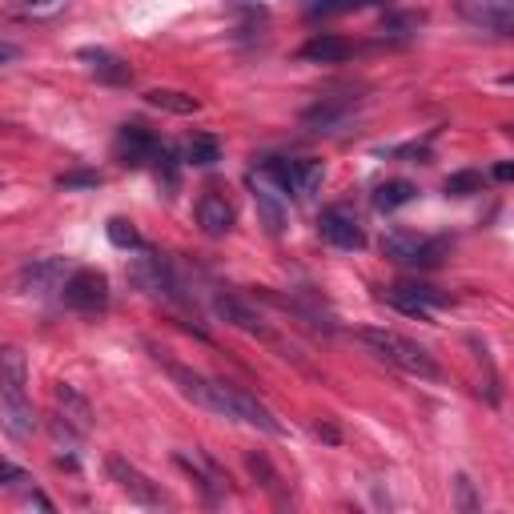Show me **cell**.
<instances>
[{"label":"cell","instance_id":"16","mask_svg":"<svg viewBox=\"0 0 514 514\" xmlns=\"http://www.w3.org/2000/svg\"><path fill=\"white\" fill-rule=\"evenodd\" d=\"M65 266L57 262V257H45V262H33L25 266L21 274V290L25 294H53V290H65Z\"/></svg>","mask_w":514,"mask_h":514},{"label":"cell","instance_id":"33","mask_svg":"<svg viewBox=\"0 0 514 514\" xmlns=\"http://www.w3.org/2000/svg\"><path fill=\"white\" fill-rule=\"evenodd\" d=\"M502 85H514V73H510V77H502Z\"/></svg>","mask_w":514,"mask_h":514},{"label":"cell","instance_id":"31","mask_svg":"<svg viewBox=\"0 0 514 514\" xmlns=\"http://www.w3.org/2000/svg\"><path fill=\"white\" fill-rule=\"evenodd\" d=\"M454 486H458V510H478V506H482V502L474 498V486H470V478H466V474H458V482H454Z\"/></svg>","mask_w":514,"mask_h":514},{"label":"cell","instance_id":"23","mask_svg":"<svg viewBox=\"0 0 514 514\" xmlns=\"http://www.w3.org/2000/svg\"><path fill=\"white\" fill-rule=\"evenodd\" d=\"M322 177H326L322 161H298V181H294V193H298V197H314V189L322 185Z\"/></svg>","mask_w":514,"mask_h":514},{"label":"cell","instance_id":"5","mask_svg":"<svg viewBox=\"0 0 514 514\" xmlns=\"http://www.w3.org/2000/svg\"><path fill=\"white\" fill-rule=\"evenodd\" d=\"M386 306H394L398 314L406 318H418V322H430L438 306H450V294L434 290V286H418V282H402V286H386L378 294Z\"/></svg>","mask_w":514,"mask_h":514},{"label":"cell","instance_id":"21","mask_svg":"<svg viewBox=\"0 0 514 514\" xmlns=\"http://www.w3.org/2000/svg\"><path fill=\"white\" fill-rule=\"evenodd\" d=\"M185 161H189V165H201V169L217 165V161H221L217 137H213V133H193V137L185 141Z\"/></svg>","mask_w":514,"mask_h":514},{"label":"cell","instance_id":"9","mask_svg":"<svg viewBox=\"0 0 514 514\" xmlns=\"http://www.w3.org/2000/svg\"><path fill=\"white\" fill-rule=\"evenodd\" d=\"M249 185H253V197H257V213H262V225H266V233L270 237H282V229H286V193L257 169V173H249Z\"/></svg>","mask_w":514,"mask_h":514},{"label":"cell","instance_id":"7","mask_svg":"<svg viewBox=\"0 0 514 514\" xmlns=\"http://www.w3.org/2000/svg\"><path fill=\"white\" fill-rule=\"evenodd\" d=\"M318 229H322V237H326L330 245H338V249H362V245H366V229H362L358 213H354V209H346V205H330V209H322Z\"/></svg>","mask_w":514,"mask_h":514},{"label":"cell","instance_id":"20","mask_svg":"<svg viewBox=\"0 0 514 514\" xmlns=\"http://www.w3.org/2000/svg\"><path fill=\"white\" fill-rule=\"evenodd\" d=\"M414 197H418V189H414L410 181H386V185L374 189V209H378V213H398V209L410 205Z\"/></svg>","mask_w":514,"mask_h":514},{"label":"cell","instance_id":"28","mask_svg":"<svg viewBox=\"0 0 514 514\" xmlns=\"http://www.w3.org/2000/svg\"><path fill=\"white\" fill-rule=\"evenodd\" d=\"M249 470H253V474H257V478H262V482H266V486H270V490H274V494H278V490H282V486H278V482H282V478H278V474H274V466H270V462H266V458H262V454H249Z\"/></svg>","mask_w":514,"mask_h":514},{"label":"cell","instance_id":"8","mask_svg":"<svg viewBox=\"0 0 514 514\" xmlns=\"http://www.w3.org/2000/svg\"><path fill=\"white\" fill-rule=\"evenodd\" d=\"M458 9L478 29H490L498 37H514V0H458Z\"/></svg>","mask_w":514,"mask_h":514},{"label":"cell","instance_id":"24","mask_svg":"<svg viewBox=\"0 0 514 514\" xmlns=\"http://www.w3.org/2000/svg\"><path fill=\"white\" fill-rule=\"evenodd\" d=\"M478 189H482V173L478 169H462V173H450L446 177V193L450 197H470Z\"/></svg>","mask_w":514,"mask_h":514},{"label":"cell","instance_id":"29","mask_svg":"<svg viewBox=\"0 0 514 514\" xmlns=\"http://www.w3.org/2000/svg\"><path fill=\"white\" fill-rule=\"evenodd\" d=\"M157 177H165V189H173L177 185V157L169 153V149H157Z\"/></svg>","mask_w":514,"mask_h":514},{"label":"cell","instance_id":"30","mask_svg":"<svg viewBox=\"0 0 514 514\" xmlns=\"http://www.w3.org/2000/svg\"><path fill=\"white\" fill-rule=\"evenodd\" d=\"M97 181H101L97 173H65V177H57L61 189H93Z\"/></svg>","mask_w":514,"mask_h":514},{"label":"cell","instance_id":"11","mask_svg":"<svg viewBox=\"0 0 514 514\" xmlns=\"http://www.w3.org/2000/svg\"><path fill=\"white\" fill-rule=\"evenodd\" d=\"M193 213H197V225H201L205 237H225L233 229V201L221 189H205L197 197V209Z\"/></svg>","mask_w":514,"mask_h":514},{"label":"cell","instance_id":"4","mask_svg":"<svg viewBox=\"0 0 514 514\" xmlns=\"http://www.w3.org/2000/svg\"><path fill=\"white\" fill-rule=\"evenodd\" d=\"M442 249H446L442 241L410 233V229L382 233V257H386V262H394V266H422V270H430V266L442 262Z\"/></svg>","mask_w":514,"mask_h":514},{"label":"cell","instance_id":"25","mask_svg":"<svg viewBox=\"0 0 514 514\" xmlns=\"http://www.w3.org/2000/svg\"><path fill=\"white\" fill-rule=\"evenodd\" d=\"M105 233H109V241H113L117 249H141V233H137V229L125 221V217H113Z\"/></svg>","mask_w":514,"mask_h":514},{"label":"cell","instance_id":"2","mask_svg":"<svg viewBox=\"0 0 514 514\" xmlns=\"http://www.w3.org/2000/svg\"><path fill=\"white\" fill-rule=\"evenodd\" d=\"M0 426L13 442H29L37 434V414L29 402V370L17 346L0 354Z\"/></svg>","mask_w":514,"mask_h":514},{"label":"cell","instance_id":"22","mask_svg":"<svg viewBox=\"0 0 514 514\" xmlns=\"http://www.w3.org/2000/svg\"><path fill=\"white\" fill-rule=\"evenodd\" d=\"M73 0H21L17 5V17L21 21H57L69 13Z\"/></svg>","mask_w":514,"mask_h":514},{"label":"cell","instance_id":"17","mask_svg":"<svg viewBox=\"0 0 514 514\" xmlns=\"http://www.w3.org/2000/svg\"><path fill=\"white\" fill-rule=\"evenodd\" d=\"M81 61H85L89 73H93L97 81H105V85H129V81H133V69H129L121 57H113L109 49H81Z\"/></svg>","mask_w":514,"mask_h":514},{"label":"cell","instance_id":"14","mask_svg":"<svg viewBox=\"0 0 514 514\" xmlns=\"http://www.w3.org/2000/svg\"><path fill=\"white\" fill-rule=\"evenodd\" d=\"M213 310L229 322V326H237V330H245V334H253V338H274L270 334V326L262 322V314H257V310H249L241 298H233V294H217V302H213Z\"/></svg>","mask_w":514,"mask_h":514},{"label":"cell","instance_id":"10","mask_svg":"<svg viewBox=\"0 0 514 514\" xmlns=\"http://www.w3.org/2000/svg\"><path fill=\"white\" fill-rule=\"evenodd\" d=\"M109 478H113L129 498H137L141 506H169V498L161 494V486H153L133 462H125V458H117V454L109 458Z\"/></svg>","mask_w":514,"mask_h":514},{"label":"cell","instance_id":"12","mask_svg":"<svg viewBox=\"0 0 514 514\" xmlns=\"http://www.w3.org/2000/svg\"><path fill=\"white\" fill-rule=\"evenodd\" d=\"M117 157H121V165L137 169V165L157 157V137L145 125H121L117 129Z\"/></svg>","mask_w":514,"mask_h":514},{"label":"cell","instance_id":"19","mask_svg":"<svg viewBox=\"0 0 514 514\" xmlns=\"http://www.w3.org/2000/svg\"><path fill=\"white\" fill-rule=\"evenodd\" d=\"M145 105H153V109H161V113H177V117H189V113L201 109L197 97L177 93V89H149V93H145Z\"/></svg>","mask_w":514,"mask_h":514},{"label":"cell","instance_id":"26","mask_svg":"<svg viewBox=\"0 0 514 514\" xmlns=\"http://www.w3.org/2000/svg\"><path fill=\"white\" fill-rule=\"evenodd\" d=\"M366 5H378V0H314L310 13L314 17H334V13H350V9H366Z\"/></svg>","mask_w":514,"mask_h":514},{"label":"cell","instance_id":"13","mask_svg":"<svg viewBox=\"0 0 514 514\" xmlns=\"http://www.w3.org/2000/svg\"><path fill=\"white\" fill-rule=\"evenodd\" d=\"M53 398H57V414H61V422L69 426V430H77V434H89L93 430V406H89V398L77 390V386H57L53 390Z\"/></svg>","mask_w":514,"mask_h":514},{"label":"cell","instance_id":"6","mask_svg":"<svg viewBox=\"0 0 514 514\" xmlns=\"http://www.w3.org/2000/svg\"><path fill=\"white\" fill-rule=\"evenodd\" d=\"M61 298L77 314H101L109 306V278L101 270H73L65 290H61Z\"/></svg>","mask_w":514,"mask_h":514},{"label":"cell","instance_id":"3","mask_svg":"<svg viewBox=\"0 0 514 514\" xmlns=\"http://www.w3.org/2000/svg\"><path fill=\"white\" fill-rule=\"evenodd\" d=\"M358 338H362L378 358H386L390 366H398L402 374H414V378H426V382H434V378H438V362L430 358V350H426V346H418V342H410V338H402L398 330L362 326V330H358Z\"/></svg>","mask_w":514,"mask_h":514},{"label":"cell","instance_id":"18","mask_svg":"<svg viewBox=\"0 0 514 514\" xmlns=\"http://www.w3.org/2000/svg\"><path fill=\"white\" fill-rule=\"evenodd\" d=\"M350 113H354V105H350V101L322 97L314 109H306V113H302V125H306V129H314V133H334L338 125H346V121H350Z\"/></svg>","mask_w":514,"mask_h":514},{"label":"cell","instance_id":"15","mask_svg":"<svg viewBox=\"0 0 514 514\" xmlns=\"http://www.w3.org/2000/svg\"><path fill=\"white\" fill-rule=\"evenodd\" d=\"M358 49L346 41V37H334V33H322V37H314V41H306L302 49H298V57L302 61H310V65H342V61H350Z\"/></svg>","mask_w":514,"mask_h":514},{"label":"cell","instance_id":"27","mask_svg":"<svg viewBox=\"0 0 514 514\" xmlns=\"http://www.w3.org/2000/svg\"><path fill=\"white\" fill-rule=\"evenodd\" d=\"M0 478H5V482H0L5 490H25V486H33V478H29L17 462H5V466H0Z\"/></svg>","mask_w":514,"mask_h":514},{"label":"cell","instance_id":"32","mask_svg":"<svg viewBox=\"0 0 514 514\" xmlns=\"http://www.w3.org/2000/svg\"><path fill=\"white\" fill-rule=\"evenodd\" d=\"M494 181H514V161H498L494 165Z\"/></svg>","mask_w":514,"mask_h":514},{"label":"cell","instance_id":"1","mask_svg":"<svg viewBox=\"0 0 514 514\" xmlns=\"http://www.w3.org/2000/svg\"><path fill=\"white\" fill-rule=\"evenodd\" d=\"M169 378L177 382V390L197 402L201 410L217 414V418H229V422H245V426H257V430H266V434H282V422L257 402L253 394L229 386V382H213V378H201L185 366H169Z\"/></svg>","mask_w":514,"mask_h":514}]
</instances>
